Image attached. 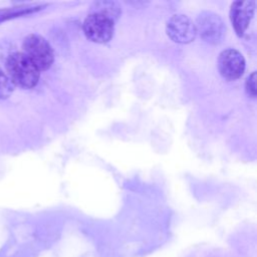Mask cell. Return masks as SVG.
Here are the masks:
<instances>
[{
    "instance_id": "obj_5",
    "label": "cell",
    "mask_w": 257,
    "mask_h": 257,
    "mask_svg": "<svg viewBox=\"0 0 257 257\" xmlns=\"http://www.w3.org/2000/svg\"><path fill=\"white\" fill-rule=\"evenodd\" d=\"M166 31L173 41L183 44L192 42L197 35L196 24L183 14L172 16L167 22Z\"/></svg>"
},
{
    "instance_id": "obj_9",
    "label": "cell",
    "mask_w": 257,
    "mask_h": 257,
    "mask_svg": "<svg viewBox=\"0 0 257 257\" xmlns=\"http://www.w3.org/2000/svg\"><path fill=\"white\" fill-rule=\"evenodd\" d=\"M95 9L91 13H97L104 15L111 20L115 21L120 13L119 7L113 2H97L95 3Z\"/></svg>"
},
{
    "instance_id": "obj_3",
    "label": "cell",
    "mask_w": 257,
    "mask_h": 257,
    "mask_svg": "<svg viewBox=\"0 0 257 257\" xmlns=\"http://www.w3.org/2000/svg\"><path fill=\"white\" fill-rule=\"evenodd\" d=\"M113 31L114 21L101 14L90 13L83 22L85 36L96 43L109 41L113 35Z\"/></svg>"
},
{
    "instance_id": "obj_1",
    "label": "cell",
    "mask_w": 257,
    "mask_h": 257,
    "mask_svg": "<svg viewBox=\"0 0 257 257\" xmlns=\"http://www.w3.org/2000/svg\"><path fill=\"white\" fill-rule=\"evenodd\" d=\"M7 75L14 86L20 88H33L39 80L40 71L22 52H12L5 59Z\"/></svg>"
},
{
    "instance_id": "obj_4",
    "label": "cell",
    "mask_w": 257,
    "mask_h": 257,
    "mask_svg": "<svg viewBox=\"0 0 257 257\" xmlns=\"http://www.w3.org/2000/svg\"><path fill=\"white\" fill-rule=\"evenodd\" d=\"M196 29L205 41L216 44L223 38L226 27L219 15L211 11H204L197 18Z\"/></svg>"
},
{
    "instance_id": "obj_2",
    "label": "cell",
    "mask_w": 257,
    "mask_h": 257,
    "mask_svg": "<svg viewBox=\"0 0 257 257\" xmlns=\"http://www.w3.org/2000/svg\"><path fill=\"white\" fill-rule=\"evenodd\" d=\"M23 52L39 71L47 70L53 63L54 53L49 42L38 34H28L22 42Z\"/></svg>"
},
{
    "instance_id": "obj_6",
    "label": "cell",
    "mask_w": 257,
    "mask_h": 257,
    "mask_svg": "<svg viewBox=\"0 0 257 257\" xmlns=\"http://www.w3.org/2000/svg\"><path fill=\"white\" fill-rule=\"evenodd\" d=\"M218 69L225 79L235 80L245 70V59L238 50L233 48L225 49L219 54Z\"/></svg>"
},
{
    "instance_id": "obj_8",
    "label": "cell",
    "mask_w": 257,
    "mask_h": 257,
    "mask_svg": "<svg viewBox=\"0 0 257 257\" xmlns=\"http://www.w3.org/2000/svg\"><path fill=\"white\" fill-rule=\"evenodd\" d=\"M43 6L41 5H20L14 7H7L0 9V23L5 22L10 19H14L17 17H21L27 14H31L37 12L38 10L42 9Z\"/></svg>"
},
{
    "instance_id": "obj_11",
    "label": "cell",
    "mask_w": 257,
    "mask_h": 257,
    "mask_svg": "<svg viewBox=\"0 0 257 257\" xmlns=\"http://www.w3.org/2000/svg\"><path fill=\"white\" fill-rule=\"evenodd\" d=\"M245 89L249 96H256V72H252L246 79Z\"/></svg>"
},
{
    "instance_id": "obj_10",
    "label": "cell",
    "mask_w": 257,
    "mask_h": 257,
    "mask_svg": "<svg viewBox=\"0 0 257 257\" xmlns=\"http://www.w3.org/2000/svg\"><path fill=\"white\" fill-rule=\"evenodd\" d=\"M14 84L11 82L8 75L0 67V99L8 98L14 91Z\"/></svg>"
},
{
    "instance_id": "obj_7",
    "label": "cell",
    "mask_w": 257,
    "mask_h": 257,
    "mask_svg": "<svg viewBox=\"0 0 257 257\" xmlns=\"http://www.w3.org/2000/svg\"><path fill=\"white\" fill-rule=\"evenodd\" d=\"M255 9L254 1H235L231 5L230 20L238 36H242L247 29Z\"/></svg>"
}]
</instances>
